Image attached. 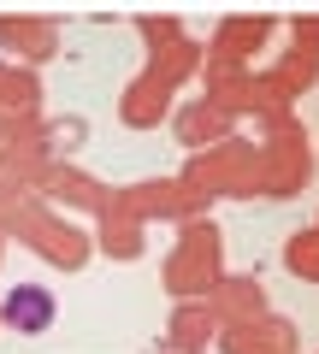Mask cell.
Instances as JSON below:
<instances>
[{"mask_svg": "<svg viewBox=\"0 0 319 354\" xmlns=\"http://www.w3.org/2000/svg\"><path fill=\"white\" fill-rule=\"evenodd\" d=\"M0 319L12 330H24V337H42V330L53 325V290H42V283H18L6 301H0Z\"/></svg>", "mask_w": 319, "mask_h": 354, "instance_id": "1", "label": "cell"}]
</instances>
